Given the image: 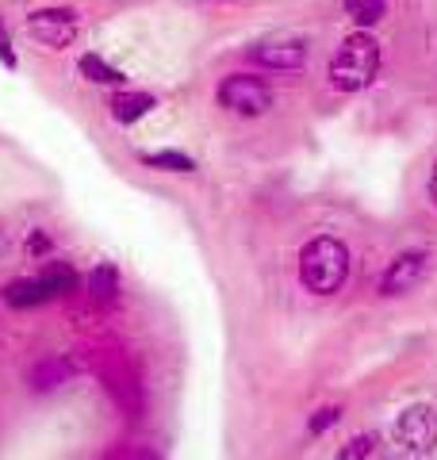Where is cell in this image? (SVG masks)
Instances as JSON below:
<instances>
[{"mask_svg":"<svg viewBox=\"0 0 437 460\" xmlns=\"http://www.w3.org/2000/svg\"><path fill=\"white\" fill-rule=\"evenodd\" d=\"M142 165L150 169H162V172H196V162L181 150H154V154H142Z\"/></svg>","mask_w":437,"mask_h":460,"instance_id":"13","label":"cell"},{"mask_svg":"<svg viewBox=\"0 0 437 460\" xmlns=\"http://www.w3.org/2000/svg\"><path fill=\"white\" fill-rule=\"evenodd\" d=\"M345 16L357 27H372L388 16V0H345Z\"/></svg>","mask_w":437,"mask_h":460,"instance_id":"14","label":"cell"},{"mask_svg":"<svg viewBox=\"0 0 437 460\" xmlns=\"http://www.w3.org/2000/svg\"><path fill=\"white\" fill-rule=\"evenodd\" d=\"M426 269H430V253L426 250H406V253H399L396 261L384 269L380 296H406V292H415V284L426 277Z\"/></svg>","mask_w":437,"mask_h":460,"instance_id":"7","label":"cell"},{"mask_svg":"<svg viewBox=\"0 0 437 460\" xmlns=\"http://www.w3.org/2000/svg\"><path fill=\"white\" fill-rule=\"evenodd\" d=\"M380 74V42L369 31L349 35L330 58V84L338 93H361L369 89Z\"/></svg>","mask_w":437,"mask_h":460,"instance_id":"2","label":"cell"},{"mask_svg":"<svg viewBox=\"0 0 437 460\" xmlns=\"http://www.w3.org/2000/svg\"><path fill=\"white\" fill-rule=\"evenodd\" d=\"M349 277V250L334 234H318L299 250V280L315 296H334Z\"/></svg>","mask_w":437,"mask_h":460,"instance_id":"1","label":"cell"},{"mask_svg":"<svg viewBox=\"0 0 437 460\" xmlns=\"http://www.w3.org/2000/svg\"><path fill=\"white\" fill-rule=\"evenodd\" d=\"M430 199L437 204V165H433V172H430Z\"/></svg>","mask_w":437,"mask_h":460,"instance_id":"20","label":"cell"},{"mask_svg":"<svg viewBox=\"0 0 437 460\" xmlns=\"http://www.w3.org/2000/svg\"><path fill=\"white\" fill-rule=\"evenodd\" d=\"M342 419V407H323L311 414V434H323V429H330L334 422Z\"/></svg>","mask_w":437,"mask_h":460,"instance_id":"17","label":"cell"},{"mask_svg":"<svg viewBox=\"0 0 437 460\" xmlns=\"http://www.w3.org/2000/svg\"><path fill=\"white\" fill-rule=\"evenodd\" d=\"M396 441L403 453H415V456L433 453L437 449V411L426 407V402L406 407L396 419Z\"/></svg>","mask_w":437,"mask_h":460,"instance_id":"4","label":"cell"},{"mask_svg":"<svg viewBox=\"0 0 437 460\" xmlns=\"http://www.w3.org/2000/svg\"><path fill=\"white\" fill-rule=\"evenodd\" d=\"M0 62H4V69H16L20 66V58H16V50H12V39H8L4 27H0Z\"/></svg>","mask_w":437,"mask_h":460,"instance_id":"19","label":"cell"},{"mask_svg":"<svg viewBox=\"0 0 437 460\" xmlns=\"http://www.w3.org/2000/svg\"><path fill=\"white\" fill-rule=\"evenodd\" d=\"M27 253H31V257H47V253H50L47 230H31V238H27Z\"/></svg>","mask_w":437,"mask_h":460,"instance_id":"18","label":"cell"},{"mask_svg":"<svg viewBox=\"0 0 437 460\" xmlns=\"http://www.w3.org/2000/svg\"><path fill=\"white\" fill-rule=\"evenodd\" d=\"M77 27H81V16L73 8H35L27 16V35L50 50L69 47L77 39Z\"/></svg>","mask_w":437,"mask_h":460,"instance_id":"5","label":"cell"},{"mask_svg":"<svg viewBox=\"0 0 437 460\" xmlns=\"http://www.w3.org/2000/svg\"><path fill=\"white\" fill-rule=\"evenodd\" d=\"M89 292H93V299H111L120 292V272L111 265H96L93 277H89Z\"/></svg>","mask_w":437,"mask_h":460,"instance_id":"15","label":"cell"},{"mask_svg":"<svg viewBox=\"0 0 437 460\" xmlns=\"http://www.w3.org/2000/svg\"><path fill=\"white\" fill-rule=\"evenodd\" d=\"M245 58L261 69L291 74V69H303V62H308V47H303L299 39H265V42H254V47L245 50Z\"/></svg>","mask_w":437,"mask_h":460,"instance_id":"6","label":"cell"},{"mask_svg":"<svg viewBox=\"0 0 437 460\" xmlns=\"http://www.w3.org/2000/svg\"><path fill=\"white\" fill-rule=\"evenodd\" d=\"M69 376H73V365L66 357H47V361H39L31 368V387L35 392H54V387H62Z\"/></svg>","mask_w":437,"mask_h":460,"instance_id":"10","label":"cell"},{"mask_svg":"<svg viewBox=\"0 0 437 460\" xmlns=\"http://www.w3.org/2000/svg\"><path fill=\"white\" fill-rule=\"evenodd\" d=\"M218 104H223L227 111H235V115H265L272 108V89H269V81L265 77H257V74H230L218 81Z\"/></svg>","mask_w":437,"mask_h":460,"instance_id":"3","label":"cell"},{"mask_svg":"<svg viewBox=\"0 0 437 460\" xmlns=\"http://www.w3.org/2000/svg\"><path fill=\"white\" fill-rule=\"evenodd\" d=\"M372 449H376V438H372V434H361V438H353V441H345L334 460H369Z\"/></svg>","mask_w":437,"mask_h":460,"instance_id":"16","label":"cell"},{"mask_svg":"<svg viewBox=\"0 0 437 460\" xmlns=\"http://www.w3.org/2000/svg\"><path fill=\"white\" fill-rule=\"evenodd\" d=\"M77 74L85 81H93V84H123V69H115L111 62H104L100 54H81L77 58Z\"/></svg>","mask_w":437,"mask_h":460,"instance_id":"11","label":"cell"},{"mask_svg":"<svg viewBox=\"0 0 437 460\" xmlns=\"http://www.w3.org/2000/svg\"><path fill=\"white\" fill-rule=\"evenodd\" d=\"M157 108V100L150 96V93H135V89H120V93H111L108 96V115L115 123H123V127H130V123H138L142 115H150Z\"/></svg>","mask_w":437,"mask_h":460,"instance_id":"8","label":"cell"},{"mask_svg":"<svg viewBox=\"0 0 437 460\" xmlns=\"http://www.w3.org/2000/svg\"><path fill=\"white\" fill-rule=\"evenodd\" d=\"M0 242H4V238H0Z\"/></svg>","mask_w":437,"mask_h":460,"instance_id":"21","label":"cell"},{"mask_svg":"<svg viewBox=\"0 0 437 460\" xmlns=\"http://www.w3.org/2000/svg\"><path fill=\"white\" fill-rule=\"evenodd\" d=\"M39 280L50 292V299H58V296H69L73 288H77V272H73L66 261H47V269L39 272Z\"/></svg>","mask_w":437,"mask_h":460,"instance_id":"12","label":"cell"},{"mask_svg":"<svg viewBox=\"0 0 437 460\" xmlns=\"http://www.w3.org/2000/svg\"><path fill=\"white\" fill-rule=\"evenodd\" d=\"M50 292L42 288L39 277H20V280H12L4 284V304L12 307H39V304H47Z\"/></svg>","mask_w":437,"mask_h":460,"instance_id":"9","label":"cell"}]
</instances>
